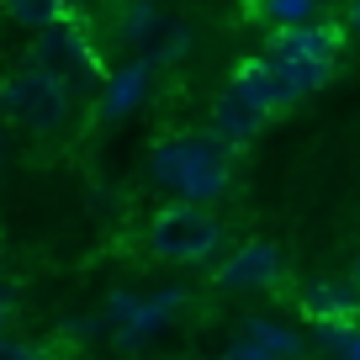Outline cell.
I'll use <instances>...</instances> for the list:
<instances>
[{
	"mask_svg": "<svg viewBox=\"0 0 360 360\" xmlns=\"http://www.w3.org/2000/svg\"><path fill=\"white\" fill-rule=\"evenodd\" d=\"M233 154L238 148H228L212 127H202V133H169L148 148V175L159 186H169L180 202L212 207L233 191Z\"/></svg>",
	"mask_w": 360,
	"mask_h": 360,
	"instance_id": "1",
	"label": "cell"
},
{
	"mask_svg": "<svg viewBox=\"0 0 360 360\" xmlns=\"http://www.w3.org/2000/svg\"><path fill=\"white\" fill-rule=\"evenodd\" d=\"M69 112H75V90L53 69L32 64V58H22L11 75L0 79V117L11 127H22V133H37V138L58 133L69 122Z\"/></svg>",
	"mask_w": 360,
	"mask_h": 360,
	"instance_id": "2",
	"label": "cell"
},
{
	"mask_svg": "<svg viewBox=\"0 0 360 360\" xmlns=\"http://www.w3.org/2000/svg\"><path fill=\"white\" fill-rule=\"evenodd\" d=\"M223 244V223L202 202H165L148 217V255L165 265H202Z\"/></svg>",
	"mask_w": 360,
	"mask_h": 360,
	"instance_id": "3",
	"label": "cell"
},
{
	"mask_svg": "<svg viewBox=\"0 0 360 360\" xmlns=\"http://www.w3.org/2000/svg\"><path fill=\"white\" fill-rule=\"evenodd\" d=\"M27 58L43 64V69H53L75 96H85V90H106V79H112L79 16H64V22H53L48 32H37L32 48H27Z\"/></svg>",
	"mask_w": 360,
	"mask_h": 360,
	"instance_id": "4",
	"label": "cell"
},
{
	"mask_svg": "<svg viewBox=\"0 0 360 360\" xmlns=\"http://www.w3.org/2000/svg\"><path fill=\"white\" fill-rule=\"evenodd\" d=\"M349 32L345 22H302V27H276L265 32V53L270 58H292V64H328L339 69V53H345Z\"/></svg>",
	"mask_w": 360,
	"mask_h": 360,
	"instance_id": "5",
	"label": "cell"
},
{
	"mask_svg": "<svg viewBox=\"0 0 360 360\" xmlns=\"http://www.w3.org/2000/svg\"><path fill=\"white\" fill-rule=\"evenodd\" d=\"M281 276H286L281 249L270 244V238H249V244H238L212 270V286L217 292H270V286H281Z\"/></svg>",
	"mask_w": 360,
	"mask_h": 360,
	"instance_id": "6",
	"label": "cell"
},
{
	"mask_svg": "<svg viewBox=\"0 0 360 360\" xmlns=\"http://www.w3.org/2000/svg\"><path fill=\"white\" fill-rule=\"evenodd\" d=\"M186 302V292H159V297H112V318H117V328H112V339H117V349H138V345H148V339L159 334V328L169 323V313Z\"/></svg>",
	"mask_w": 360,
	"mask_h": 360,
	"instance_id": "7",
	"label": "cell"
},
{
	"mask_svg": "<svg viewBox=\"0 0 360 360\" xmlns=\"http://www.w3.org/2000/svg\"><path fill=\"white\" fill-rule=\"evenodd\" d=\"M265 127H270V112L249 96L244 85H233V79H228V85L217 90V101H212V133L223 138L228 148H249Z\"/></svg>",
	"mask_w": 360,
	"mask_h": 360,
	"instance_id": "8",
	"label": "cell"
},
{
	"mask_svg": "<svg viewBox=\"0 0 360 360\" xmlns=\"http://www.w3.org/2000/svg\"><path fill=\"white\" fill-rule=\"evenodd\" d=\"M297 313L307 318L313 328H328V323H360V286L355 276H339V281H318L297 297Z\"/></svg>",
	"mask_w": 360,
	"mask_h": 360,
	"instance_id": "9",
	"label": "cell"
},
{
	"mask_svg": "<svg viewBox=\"0 0 360 360\" xmlns=\"http://www.w3.org/2000/svg\"><path fill=\"white\" fill-rule=\"evenodd\" d=\"M233 85H244L249 96H255L259 106H265L270 117L276 112H292L302 96L292 90V79H286V69L276 64L270 53H255V58H238V69H233Z\"/></svg>",
	"mask_w": 360,
	"mask_h": 360,
	"instance_id": "10",
	"label": "cell"
},
{
	"mask_svg": "<svg viewBox=\"0 0 360 360\" xmlns=\"http://www.w3.org/2000/svg\"><path fill=\"white\" fill-rule=\"evenodd\" d=\"M143 85H148V64H143V58H133L122 75L106 79V90H101V122H117V117L133 112L138 96H143Z\"/></svg>",
	"mask_w": 360,
	"mask_h": 360,
	"instance_id": "11",
	"label": "cell"
},
{
	"mask_svg": "<svg viewBox=\"0 0 360 360\" xmlns=\"http://www.w3.org/2000/svg\"><path fill=\"white\" fill-rule=\"evenodd\" d=\"M0 11H6V22H16L22 32H48L53 22H64V16H75L69 11V0H0Z\"/></svg>",
	"mask_w": 360,
	"mask_h": 360,
	"instance_id": "12",
	"label": "cell"
},
{
	"mask_svg": "<svg viewBox=\"0 0 360 360\" xmlns=\"http://www.w3.org/2000/svg\"><path fill=\"white\" fill-rule=\"evenodd\" d=\"M249 16H255L265 32H276V27H302V22H318V0H249Z\"/></svg>",
	"mask_w": 360,
	"mask_h": 360,
	"instance_id": "13",
	"label": "cell"
},
{
	"mask_svg": "<svg viewBox=\"0 0 360 360\" xmlns=\"http://www.w3.org/2000/svg\"><path fill=\"white\" fill-rule=\"evenodd\" d=\"M186 48H191V32H186V27H180V22H169V16H165V22H159L154 32L143 37V48H138V58H143V64L154 69V64H175V58L186 53Z\"/></svg>",
	"mask_w": 360,
	"mask_h": 360,
	"instance_id": "14",
	"label": "cell"
},
{
	"mask_svg": "<svg viewBox=\"0 0 360 360\" xmlns=\"http://www.w3.org/2000/svg\"><path fill=\"white\" fill-rule=\"evenodd\" d=\"M244 339H249V345H259L265 355H276V360H292L297 349H302V339H297L292 328L270 323V318H249V323H244Z\"/></svg>",
	"mask_w": 360,
	"mask_h": 360,
	"instance_id": "15",
	"label": "cell"
},
{
	"mask_svg": "<svg viewBox=\"0 0 360 360\" xmlns=\"http://www.w3.org/2000/svg\"><path fill=\"white\" fill-rule=\"evenodd\" d=\"M159 22H165V11H159L154 0H127V6H122V22H117V32H122L127 48H143V37L154 32Z\"/></svg>",
	"mask_w": 360,
	"mask_h": 360,
	"instance_id": "16",
	"label": "cell"
},
{
	"mask_svg": "<svg viewBox=\"0 0 360 360\" xmlns=\"http://www.w3.org/2000/svg\"><path fill=\"white\" fill-rule=\"evenodd\" d=\"M0 360H48V349L27 345V339H16V334H0Z\"/></svg>",
	"mask_w": 360,
	"mask_h": 360,
	"instance_id": "17",
	"label": "cell"
},
{
	"mask_svg": "<svg viewBox=\"0 0 360 360\" xmlns=\"http://www.w3.org/2000/svg\"><path fill=\"white\" fill-rule=\"evenodd\" d=\"M223 360H276V355H265V349H259V345H249V339L238 334L233 345H228V355H223Z\"/></svg>",
	"mask_w": 360,
	"mask_h": 360,
	"instance_id": "18",
	"label": "cell"
},
{
	"mask_svg": "<svg viewBox=\"0 0 360 360\" xmlns=\"http://www.w3.org/2000/svg\"><path fill=\"white\" fill-rule=\"evenodd\" d=\"M11 318H16V292L0 281V334H6V323H11Z\"/></svg>",
	"mask_w": 360,
	"mask_h": 360,
	"instance_id": "19",
	"label": "cell"
},
{
	"mask_svg": "<svg viewBox=\"0 0 360 360\" xmlns=\"http://www.w3.org/2000/svg\"><path fill=\"white\" fill-rule=\"evenodd\" d=\"M339 22H345V32L360 43V0H345V16H339Z\"/></svg>",
	"mask_w": 360,
	"mask_h": 360,
	"instance_id": "20",
	"label": "cell"
},
{
	"mask_svg": "<svg viewBox=\"0 0 360 360\" xmlns=\"http://www.w3.org/2000/svg\"><path fill=\"white\" fill-rule=\"evenodd\" d=\"M339 360H360V328H355V339L345 345V355H339Z\"/></svg>",
	"mask_w": 360,
	"mask_h": 360,
	"instance_id": "21",
	"label": "cell"
},
{
	"mask_svg": "<svg viewBox=\"0 0 360 360\" xmlns=\"http://www.w3.org/2000/svg\"><path fill=\"white\" fill-rule=\"evenodd\" d=\"M349 276H355V286H360V259H355V270H349Z\"/></svg>",
	"mask_w": 360,
	"mask_h": 360,
	"instance_id": "22",
	"label": "cell"
},
{
	"mask_svg": "<svg viewBox=\"0 0 360 360\" xmlns=\"http://www.w3.org/2000/svg\"><path fill=\"white\" fill-rule=\"evenodd\" d=\"M0 165H6V143H0Z\"/></svg>",
	"mask_w": 360,
	"mask_h": 360,
	"instance_id": "23",
	"label": "cell"
}]
</instances>
